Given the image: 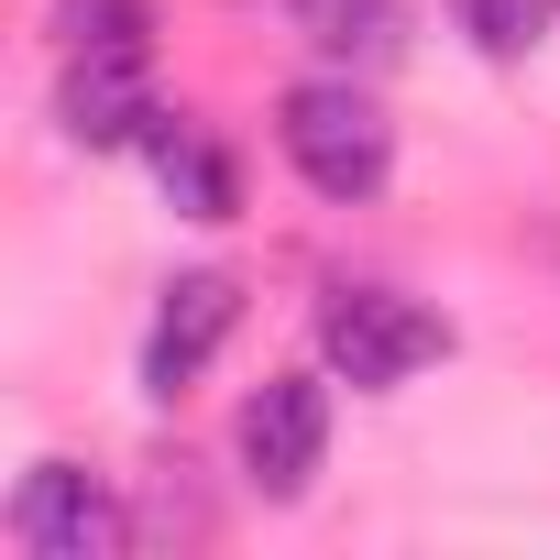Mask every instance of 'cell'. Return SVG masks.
Listing matches in <instances>:
<instances>
[{
  "instance_id": "8992f818",
  "label": "cell",
  "mask_w": 560,
  "mask_h": 560,
  "mask_svg": "<svg viewBox=\"0 0 560 560\" xmlns=\"http://www.w3.org/2000/svg\"><path fill=\"white\" fill-rule=\"evenodd\" d=\"M154 110H165L154 56H67V78H56V132L78 154H143Z\"/></svg>"
},
{
  "instance_id": "9c48e42d",
  "label": "cell",
  "mask_w": 560,
  "mask_h": 560,
  "mask_svg": "<svg viewBox=\"0 0 560 560\" xmlns=\"http://www.w3.org/2000/svg\"><path fill=\"white\" fill-rule=\"evenodd\" d=\"M451 34H462L483 67H527V56L560 34V0H451Z\"/></svg>"
},
{
  "instance_id": "5b68a950",
  "label": "cell",
  "mask_w": 560,
  "mask_h": 560,
  "mask_svg": "<svg viewBox=\"0 0 560 560\" xmlns=\"http://www.w3.org/2000/svg\"><path fill=\"white\" fill-rule=\"evenodd\" d=\"M231 330H242V275H231V264H187L176 287L154 298V319H143V396L176 407V396L231 352Z\"/></svg>"
},
{
  "instance_id": "ba28073f",
  "label": "cell",
  "mask_w": 560,
  "mask_h": 560,
  "mask_svg": "<svg viewBox=\"0 0 560 560\" xmlns=\"http://www.w3.org/2000/svg\"><path fill=\"white\" fill-rule=\"evenodd\" d=\"M287 23L319 67H374L396 56V0H287Z\"/></svg>"
},
{
  "instance_id": "52a82bcc",
  "label": "cell",
  "mask_w": 560,
  "mask_h": 560,
  "mask_svg": "<svg viewBox=\"0 0 560 560\" xmlns=\"http://www.w3.org/2000/svg\"><path fill=\"white\" fill-rule=\"evenodd\" d=\"M143 165H154V187H165L176 220H198V231H231V220H242V154H231L198 110H154Z\"/></svg>"
},
{
  "instance_id": "30bf717a",
  "label": "cell",
  "mask_w": 560,
  "mask_h": 560,
  "mask_svg": "<svg viewBox=\"0 0 560 560\" xmlns=\"http://www.w3.org/2000/svg\"><path fill=\"white\" fill-rule=\"evenodd\" d=\"M67 56H154V0H56Z\"/></svg>"
},
{
  "instance_id": "6da1fadb",
  "label": "cell",
  "mask_w": 560,
  "mask_h": 560,
  "mask_svg": "<svg viewBox=\"0 0 560 560\" xmlns=\"http://www.w3.org/2000/svg\"><path fill=\"white\" fill-rule=\"evenodd\" d=\"M275 154H287V176L319 209H374L385 176H396V121L363 89V67H319L275 100Z\"/></svg>"
},
{
  "instance_id": "7a4b0ae2",
  "label": "cell",
  "mask_w": 560,
  "mask_h": 560,
  "mask_svg": "<svg viewBox=\"0 0 560 560\" xmlns=\"http://www.w3.org/2000/svg\"><path fill=\"white\" fill-rule=\"evenodd\" d=\"M308 341H319L330 385H352V396H396L407 374H429V363L462 352L451 308H429L407 287H374V275H341V287L319 298V319H308Z\"/></svg>"
},
{
  "instance_id": "277c9868",
  "label": "cell",
  "mask_w": 560,
  "mask_h": 560,
  "mask_svg": "<svg viewBox=\"0 0 560 560\" xmlns=\"http://www.w3.org/2000/svg\"><path fill=\"white\" fill-rule=\"evenodd\" d=\"M0 527H12L23 560H110V549L132 538L110 472H89V462H34V472L12 483V505H0Z\"/></svg>"
},
{
  "instance_id": "3957f363",
  "label": "cell",
  "mask_w": 560,
  "mask_h": 560,
  "mask_svg": "<svg viewBox=\"0 0 560 560\" xmlns=\"http://www.w3.org/2000/svg\"><path fill=\"white\" fill-rule=\"evenodd\" d=\"M330 462V363L319 374H264L242 407H231V472L264 494V505H298Z\"/></svg>"
}]
</instances>
